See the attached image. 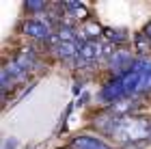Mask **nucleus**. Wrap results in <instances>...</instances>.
<instances>
[{
    "label": "nucleus",
    "instance_id": "obj_13",
    "mask_svg": "<svg viewBox=\"0 0 151 149\" xmlns=\"http://www.w3.org/2000/svg\"><path fill=\"white\" fill-rule=\"evenodd\" d=\"M24 9L26 11H32V13H35V17H37V15H43V11L47 9V4L43 2V0H37V2H24Z\"/></svg>",
    "mask_w": 151,
    "mask_h": 149
},
{
    "label": "nucleus",
    "instance_id": "obj_1",
    "mask_svg": "<svg viewBox=\"0 0 151 149\" xmlns=\"http://www.w3.org/2000/svg\"><path fill=\"white\" fill-rule=\"evenodd\" d=\"M142 93H151V56L136 58L132 69L119 73V76H112L101 86L99 99L108 101V104H116L121 99L138 97Z\"/></svg>",
    "mask_w": 151,
    "mask_h": 149
},
{
    "label": "nucleus",
    "instance_id": "obj_3",
    "mask_svg": "<svg viewBox=\"0 0 151 149\" xmlns=\"http://www.w3.org/2000/svg\"><path fill=\"white\" fill-rule=\"evenodd\" d=\"M26 69H22L15 60H11V63H6L2 67V71H0V86H2V91H11L15 89V86L22 82V80L26 78Z\"/></svg>",
    "mask_w": 151,
    "mask_h": 149
},
{
    "label": "nucleus",
    "instance_id": "obj_11",
    "mask_svg": "<svg viewBox=\"0 0 151 149\" xmlns=\"http://www.w3.org/2000/svg\"><path fill=\"white\" fill-rule=\"evenodd\" d=\"M134 45H136V52L140 54V58H147L151 54V41L147 39L145 32H136L134 35Z\"/></svg>",
    "mask_w": 151,
    "mask_h": 149
},
{
    "label": "nucleus",
    "instance_id": "obj_14",
    "mask_svg": "<svg viewBox=\"0 0 151 149\" xmlns=\"http://www.w3.org/2000/svg\"><path fill=\"white\" fill-rule=\"evenodd\" d=\"M2 149H17V140L15 138H4V143H2Z\"/></svg>",
    "mask_w": 151,
    "mask_h": 149
},
{
    "label": "nucleus",
    "instance_id": "obj_8",
    "mask_svg": "<svg viewBox=\"0 0 151 149\" xmlns=\"http://www.w3.org/2000/svg\"><path fill=\"white\" fill-rule=\"evenodd\" d=\"M104 41L114 43V45L125 43L127 41V30L125 28H112V26H106V28H104Z\"/></svg>",
    "mask_w": 151,
    "mask_h": 149
},
{
    "label": "nucleus",
    "instance_id": "obj_2",
    "mask_svg": "<svg viewBox=\"0 0 151 149\" xmlns=\"http://www.w3.org/2000/svg\"><path fill=\"white\" fill-rule=\"evenodd\" d=\"M22 32L26 37H30V39H37V41H50V37L54 35L52 26L47 22H43L41 15H37V17L32 15V17L26 19V22L22 24Z\"/></svg>",
    "mask_w": 151,
    "mask_h": 149
},
{
    "label": "nucleus",
    "instance_id": "obj_4",
    "mask_svg": "<svg viewBox=\"0 0 151 149\" xmlns=\"http://www.w3.org/2000/svg\"><path fill=\"white\" fill-rule=\"evenodd\" d=\"M101 52H104V41H86L80 45L78 54V67H93L97 60H101Z\"/></svg>",
    "mask_w": 151,
    "mask_h": 149
},
{
    "label": "nucleus",
    "instance_id": "obj_9",
    "mask_svg": "<svg viewBox=\"0 0 151 149\" xmlns=\"http://www.w3.org/2000/svg\"><path fill=\"white\" fill-rule=\"evenodd\" d=\"M63 9H65L67 13H71L78 22H88V9H86L82 2H65Z\"/></svg>",
    "mask_w": 151,
    "mask_h": 149
},
{
    "label": "nucleus",
    "instance_id": "obj_7",
    "mask_svg": "<svg viewBox=\"0 0 151 149\" xmlns=\"http://www.w3.org/2000/svg\"><path fill=\"white\" fill-rule=\"evenodd\" d=\"M80 45H82L80 41H67V43L60 41L58 45H54V54H56L60 60H65V63H73V60H78Z\"/></svg>",
    "mask_w": 151,
    "mask_h": 149
},
{
    "label": "nucleus",
    "instance_id": "obj_5",
    "mask_svg": "<svg viewBox=\"0 0 151 149\" xmlns=\"http://www.w3.org/2000/svg\"><path fill=\"white\" fill-rule=\"evenodd\" d=\"M106 63H108V69L112 71V76H119V73H125L127 69H132L136 58L132 56V52L127 48H116V52L106 60Z\"/></svg>",
    "mask_w": 151,
    "mask_h": 149
},
{
    "label": "nucleus",
    "instance_id": "obj_15",
    "mask_svg": "<svg viewBox=\"0 0 151 149\" xmlns=\"http://www.w3.org/2000/svg\"><path fill=\"white\" fill-rule=\"evenodd\" d=\"M142 32H145V35H147V39L151 41V19H149V22L145 24V28H142Z\"/></svg>",
    "mask_w": 151,
    "mask_h": 149
},
{
    "label": "nucleus",
    "instance_id": "obj_6",
    "mask_svg": "<svg viewBox=\"0 0 151 149\" xmlns=\"http://www.w3.org/2000/svg\"><path fill=\"white\" fill-rule=\"evenodd\" d=\"M71 149H112L108 143H104L101 138L97 136H91V134H80L76 136L71 143H69Z\"/></svg>",
    "mask_w": 151,
    "mask_h": 149
},
{
    "label": "nucleus",
    "instance_id": "obj_10",
    "mask_svg": "<svg viewBox=\"0 0 151 149\" xmlns=\"http://www.w3.org/2000/svg\"><path fill=\"white\" fill-rule=\"evenodd\" d=\"M13 60H15V63H17L19 67H22V69L30 71L32 67L37 65V54L32 52V50H22V52H19V54H17V56L13 58Z\"/></svg>",
    "mask_w": 151,
    "mask_h": 149
},
{
    "label": "nucleus",
    "instance_id": "obj_12",
    "mask_svg": "<svg viewBox=\"0 0 151 149\" xmlns=\"http://www.w3.org/2000/svg\"><path fill=\"white\" fill-rule=\"evenodd\" d=\"M56 37H58V41H78V32H76V28H71V26H58L56 28Z\"/></svg>",
    "mask_w": 151,
    "mask_h": 149
},
{
    "label": "nucleus",
    "instance_id": "obj_16",
    "mask_svg": "<svg viewBox=\"0 0 151 149\" xmlns=\"http://www.w3.org/2000/svg\"><path fill=\"white\" fill-rule=\"evenodd\" d=\"M149 140H151V136H149Z\"/></svg>",
    "mask_w": 151,
    "mask_h": 149
}]
</instances>
